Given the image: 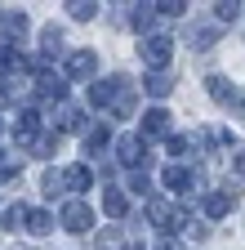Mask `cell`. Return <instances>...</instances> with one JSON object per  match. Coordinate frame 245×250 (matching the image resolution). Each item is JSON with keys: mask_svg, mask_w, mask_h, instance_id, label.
<instances>
[{"mask_svg": "<svg viewBox=\"0 0 245 250\" xmlns=\"http://www.w3.org/2000/svg\"><path fill=\"white\" fill-rule=\"evenodd\" d=\"M58 219H63V228H67V232H89V228H94V210H89L80 197H72V201L63 206V214H58Z\"/></svg>", "mask_w": 245, "mask_h": 250, "instance_id": "6da1fadb", "label": "cell"}, {"mask_svg": "<svg viewBox=\"0 0 245 250\" xmlns=\"http://www.w3.org/2000/svg\"><path fill=\"white\" fill-rule=\"evenodd\" d=\"M138 54L151 62V67H165V62H170V54H174V41H170V36H147Z\"/></svg>", "mask_w": 245, "mask_h": 250, "instance_id": "7a4b0ae2", "label": "cell"}, {"mask_svg": "<svg viewBox=\"0 0 245 250\" xmlns=\"http://www.w3.org/2000/svg\"><path fill=\"white\" fill-rule=\"evenodd\" d=\"M94 72H98V58L89 54V49H76V54L67 58V76H72V81H85V76H94Z\"/></svg>", "mask_w": 245, "mask_h": 250, "instance_id": "3957f363", "label": "cell"}, {"mask_svg": "<svg viewBox=\"0 0 245 250\" xmlns=\"http://www.w3.org/2000/svg\"><path fill=\"white\" fill-rule=\"evenodd\" d=\"M116 161H120V166H130V170H138V166L147 161V152H143L138 139H120V143H116Z\"/></svg>", "mask_w": 245, "mask_h": 250, "instance_id": "277c9868", "label": "cell"}, {"mask_svg": "<svg viewBox=\"0 0 245 250\" xmlns=\"http://www.w3.org/2000/svg\"><path fill=\"white\" fill-rule=\"evenodd\" d=\"M232 206H236V192H232V188H227V192H209V197H205V214H209V219H223Z\"/></svg>", "mask_w": 245, "mask_h": 250, "instance_id": "5b68a950", "label": "cell"}, {"mask_svg": "<svg viewBox=\"0 0 245 250\" xmlns=\"http://www.w3.org/2000/svg\"><path fill=\"white\" fill-rule=\"evenodd\" d=\"M89 183H94V170L89 166H67L63 170V188H72V192H85Z\"/></svg>", "mask_w": 245, "mask_h": 250, "instance_id": "8992f818", "label": "cell"}, {"mask_svg": "<svg viewBox=\"0 0 245 250\" xmlns=\"http://www.w3.org/2000/svg\"><path fill=\"white\" fill-rule=\"evenodd\" d=\"M165 130H170V112H165V107H151V112L143 116V134L156 139V134H165Z\"/></svg>", "mask_w": 245, "mask_h": 250, "instance_id": "52a82bcc", "label": "cell"}, {"mask_svg": "<svg viewBox=\"0 0 245 250\" xmlns=\"http://www.w3.org/2000/svg\"><path fill=\"white\" fill-rule=\"evenodd\" d=\"M209 94H214V103H223V107L236 103V85L227 76H209Z\"/></svg>", "mask_w": 245, "mask_h": 250, "instance_id": "ba28073f", "label": "cell"}, {"mask_svg": "<svg viewBox=\"0 0 245 250\" xmlns=\"http://www.w3.org/2000/svg\"><path fill=\"white\" fill-rule=\"evenodd\" d=\"M32 237H45V232H54V214H45V210H27V224H22Z\"/></svg>", "mask_w": 245, "mask_h": 250, "instance_id": "9c48e42d", "label": "cell"}, {"mask_svg": "<svg viewBox=\"0 0 245 250\" xmlns=\"http://www.w3.org/2000/svg\"><path fill=\"white\" fill-rule=\"evenodd\" d=\"M143 89H147V94H151V99H165V94H170V89H174V81H170V76H165V72H151V76H147V81H143Z\"/></svg>", "mask_w": 245, "mask_h": 250, "instance_id": "30bf717a", "label": "cell"}, {"mask_svg": "<svg viewBox=\"0 0 245 250\" xmlns=\"http://www.w3.org/2000/svg\"><path fill=\"white\" fill-rule=\"evenodd\" d=\"M156 18H161V14H156V5H138V9L130 14V27H134V31H147Z\"/></svg>", "mask_w": 245, "mask_h": 250, "instance_id": "8fae6325", "label": "cell"}, {"mask_svg": "<svg viewBox=\"0 0 245 250\" xmlns=\"http://www.w3.org/2000/svg\"><path fill=\"white\" fill-rule=\"evenodd\" d=\"M103 210H107L112 219H125V210H130V201H125V197H120V192H116V188H112V192L103 197Z\"/></svg>", "mask_w": 245, "mask_h": 250, "instance_id": "7c38bea8", "label": "cell"}, {"mask_svg": "<svg viewBox=\"0 0 245 250\" xmlns=\"http://www.w3.org/2000/svg\"><path fill=\"white\" fill-rule=\"evenodd\" d=\"M120 241H125V228H107V232H98V250H120Z\"/></svg>", "mask_w": 245, "mask_h": 250, "instance_id": "4fadbf2b", "label": "cell"}, {"mask_svg": "<svg viewBox=\"0 0 245 250\" xmlns=\"http://www.w3.org/2000/svg\"><path fill=\"white\" fill-rule=\"evenodd\" d=\"M22 224H27V206H9V210H5V228L14 232V228H22Z\"/></svg>", "mask_w": 245, "mask_h": 250, "instance_id": "5bb4252c", "label": "cell"}, {"mask_svg": "<svg viewBox=\"0 0 245 250\" xmlns=\"http://www.w3.org/2000/svg\"><path fill=\"white\" fill-rule=\"evenodd\" d=\"M165 183H170V188H183V183H192V174L183 170V166H170V170H165Z\"/></svg>", "mask_w": 245, "mask_h": 250, "instance_id": "9a60e30c", "label": "cell"}, {"mask_svg": "<svg viewBox=\"0 0 245 250\" xmlns=\"http://www.w3.org/2000/svg\"><path fill=\"white\" fill-rule=\"evenodd\" d=\"M22 170V161H18V156H5V152H0V179H14Z\"/></svg>", "mask_w": 245, "mask_h": 250, "instance_id": "2e32d148", "label": "cell"}, {"mask_svg": "<svg viewBox=\"0 0 245 250\" xmlns=\"http://www.w3.org/2000/svg\"><path fill=\"white\" fill-rule=\"evenodd\" d=\"M156 14H170V18H183V14H188V5H183V0H165V5H156Z\"/></svg>", "mask_w": 245, "mask_h": 250, "instance_id": "e0dca14e", "label": "cell"}, {"mask_svg": "<svg viewBox=\"0 0 245 250\" xmlns=\"http://www.w3.org/2000/svg\"><path fill=\"white\" fill-rule=\"evenodd\" d=\"M67 9H72V18H80V22L98 14V5H85V0H76V5H67Z\"/></svg>", "mask_w": 245, "mask_h": 250, "instance_id": "ac0fdd59", "label": "cell"}, {"mask_svg": "<svg viewBox=\"0 0 245 250\" xmlns=\"http://www.w3.org/2000/svg\"><path fill=\"white\" fill-rule=\"evenodd\" d=\"M236 14H241V5H214V18L219 22H236Z\"/></svg>", "mask_w": 245, "mask_h": 250, "instance_id": "d6986e66", "label": "cell"}, {"mask_svg": "<svg viewBox=\"0 0 245 250\" xmlns=\"http://www.w3.org/2000/svg\"><path fill=\"white\" fill-rule=\"evenodd\" d=\"M232 166H236V174H245V152H232Z\"/></svg>", "mask_w": 245, "mask_h": 250, "instance_id": "ffe728a7", "label": "cell"}, {"mask_svg": "<svg viewBox=\"0 0 245 250\" xmlns=\"http://www.w3.org/2000/svg\"><path fill=\"white\" fill-rule=\"evenodd\" d=\"M156 250H174V246H170V241H161V246H156Z\"/></svg>", "mask_w": 245, "mask_h": 250, "instance_id": "44dd1931", "label": "cell"}]
</instances>
